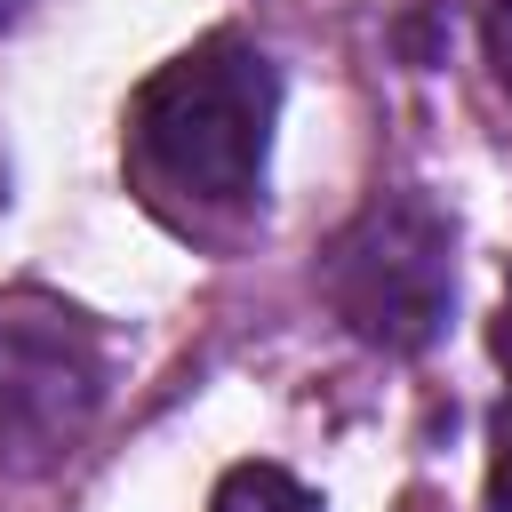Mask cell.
Wrapping results in <instances>:
<instances>
[{
    "instance_id": "4",
    "label": "cell",
    "mask_w": 512,
    "mask_h": 512,
    "mask_svg": "<svg viewBox=\"0 0 512 512\" xmlns=\"http://www.w3.org/2000/svg\"><path fill=\"white\" fill-rule=\"evenodd\" d=\"M208 512H320V504H312V488H304L296 472H280V464H232V472L216 480Z\"/></svg>"
},
{
    "instance_id": "1",
    "label": "cell",
    "mask_w": 512,
    "mask_h": 512,
    "mask_svg": "<svg viewBox=\"0 0 512 512\" xmlns=\"http://www.w3.org/2000/svg\"><path fill=\"white\" fill-rule=\"evenodd\" d=\"M272 120H280V72L240 32L192 40L128 104L144 160L192 200H256L272 160Z\"/></svg>"
},
{
    "instance_id": "2",
    "label": "cell",
    "mask_w": 512,
    "mask_h": 512,
    "mask_svg": "<svg viewBox=\"0 0 512 512\" xmlns=\"http://www.w3.org/2000/svg\"><path fill=\"white\" fill-rule=\"evenodd\" d=\"M320 296L360 344L392 360L432 352L456 312V224L424 192H376L320 248Z\"/></svg>"
},
{
    "instance_id": "6",
    "label": "cell",
    "mask_w": 512,
    "mask_h": 512,
    "mask_svg": "<svg viewBox=\"0 0 512 512\" xmlns=\"http://www.w3.org/2000/svg\"><path fill=\"white\" fill-rule=\"evenodd\" d=\"M488 488H496V504L512 512V400L488 416Z\"/></svg>"
},
{
    "instance_id": "3",
    "label": "cell",
    "mask_w": 512,
    "mask_h": 512,
    "mask_svg": "<svg viewBox=\"0 0 512 512\" xmlns=\"http://www.w3.org/2000/svg\"><path fill=\"white\" fill-rule=\"evenodd\" d=\"M104 408V344L96 328L16 288L0 296V472H48Z\"/></svg>"
},
{
    "instance_id": "8",
    "label": "cell",
    "mask_w": 512,
    "mask_h": 512,
    "mask_svg": "<svg viewBox=\"0 0 512 512\" xmlns=\"http://www.w3.org/2000/svg\"><path fill=\"white\" fill-rule=\"evenodd\" d=\"M16 16H24V0H0V24H16Z\"/></svg>"
},
{
    "instance_id": "7",
    "label": "cell",
    "mask_w": 512,
    "mask_h": 512,
    "mask_svg": "<svg viewBox=\"0 0 512 512\" xmlns=\"http://www.w3.org/2000/svg\"><path fill=\"white\" fill-rule=\"evenodd\" d=\"M488 344H496V360L512 368V272H504V304H496V328H488Z\"/></svg>"
},
{
    "instance_id": "5",
    "label": "cell",
    "mask_w": 512,
    "mask_h": 512,
    "mask_svg": "<svg viewBox=\"0 0 512 512\" xmlns=\"http://www.w3.org/2000/svg\"><path fill=\"white\" fill-rule=\"evenodd\" d=\"M480 40H488V72H496V88L512 96V0H488Z\"/></svg>"
}]
</instances>
